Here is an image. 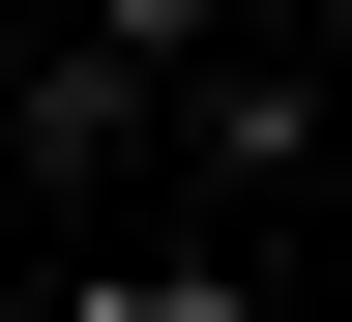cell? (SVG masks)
I'll return each instance as SVG.
<instances>
[{"label": "cell", "mask_w": 352, "mask_h": 322, "mask_svg": "<svg viewBox=\"0 0 352 322\" xmlns=\"http://www.w3.org/2000/svg\"><path fill=\"white\" fill-rule=\"evenodd\" d=\"M176 59H206V30H176V0H118V30H59V59L0 88V147H30V176H59V205H88V176H118V147H147V117H176Z\"/></svg>", "instance_id": "6da1fadb"}, {"label": "cell", "mask_w": 352, "mask_h": 322, "mask_svg": "<svg viewBox=\"0 0 352 322\" xmlns=\"http://www.w3.org/2000/svg\"><path fill=\"white\" fill-rule=\"evenodd\" d=\"M294 176H323V88H294V59L206 88V205H294Z\"/></svg>", "instance_id": "7a4b0ae2"}, {"label": "cell", "mask_w": 352, "mask_h": 322, "mask_svg": "<svg viewBox=\"0 0 352 322\" xmlns=\"http://www.w3.org/2000/svg\"><path fill=\"white\" fill-rule=\"evenodd\" d=\"M59 322H264V293H235V264H88Z\"/></svg>", "instance_id": "3957f363"}]
</instances>
